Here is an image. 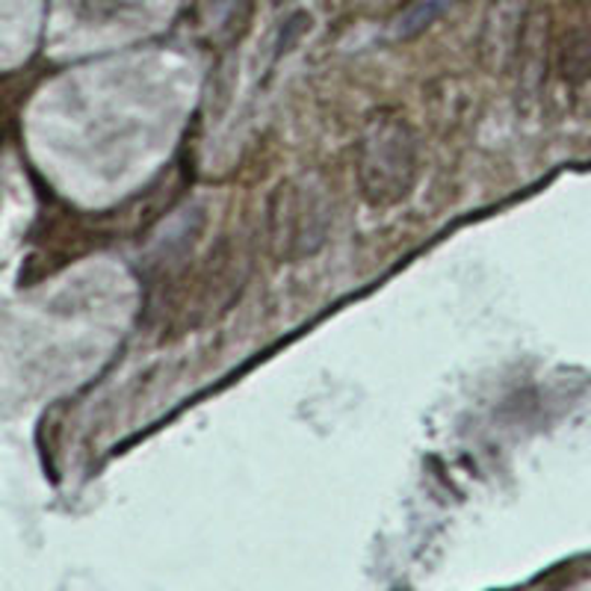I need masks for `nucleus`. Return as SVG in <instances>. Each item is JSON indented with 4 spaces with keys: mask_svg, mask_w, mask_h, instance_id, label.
<instances>
[{
    "mask_svg": "<svg viewBox=\"0 0 591 591\" xmlns=\"http://www.w3.org/2000/svg\"><path fill=\"white\" fill-rule=\"evenodd\" d=\"M359 186L373 207L402 202L417 178V136L406 118L382 113L359 139Z\"/></svg>",
    "mask_w": 591,
    "mask_h": 591,
    "instance_id": "f257e3e1",
    "label": "nucleus"
},
{
    "mask_svg": "<svg viewBox=\"0 0 591 591\" xmlns=\"http://www.w3.org/2000/svg\"><path fill=\"white\" fill-rule=\"evenodd\" d=\"M331 198L314 178H296L282 184L272 202V246L284 261H302L317 254L329 240Z\"/></svg>",
    "mask_w": 591,
    "mask_h": 591,
    "instance_id": "f03ea898",
    "label": "nucleus"
}]
</instances>
